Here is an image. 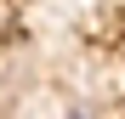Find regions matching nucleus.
<instances>
[{"label":"nucleus","mask_w":125,"mask_h":119,"mask_svg":"<svg viewBox=\"0 0 125 119\" xmlns=\"http://www.w3.org/2000/svg\"><path fill=\"white\" fill-rule=\"evenodd\" d=\"M74 119H80V113H74Z\"/></svg>","instance_id":"nucleus-1"}]
</instances>
